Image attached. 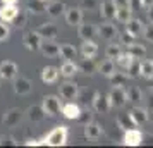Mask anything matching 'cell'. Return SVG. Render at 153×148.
Listing matches in <instances>:
<instances>
[{"instance_id":"6da1fadb","label":"cell","mask_w":153,"mask_h":148,"mask_svg":"<svg viewBox=\"0 0 153 148\" xmlns=\"http://www.w3.org/2000/svg\"><path fill=\"white\" fill-rule=\"evenodd\" d=\"M67 136H69V127L60 124V126L53 127L43 138V145H48V147H64L67 143Z\"/></svg>"},{"instance_id":"7a4b0ae2","label":"cell","mask_w":153,"mask_h":148,"mask_svg":"<svg viewBox=\"0 0 153 148\" xmlns=\"http://www.w3.org/2000/svg\"><path fill=\"white\" fill-rule=\"evenodd\" d=\"M42 107L48 117H55L57 114L60 112V109H62V100L59 97H55V95H45L43 102H42Z\"/></svg>"},{"instance_id":"3957f363","label":"cell","mask_w":153,"mask_h":148,"mask_svg":"<svg viewBox=\"0 0 153 148\" xmlns=\"http://www.w3.org/2000/svg\"><path fill=\"white\" fill-rule=\"evenodd\" d=\"M108 102H110V107H115V109L124 107L127 103V91L124 86H114L108 95Z\"/></svg>"},{"instance_id":"277c9868","label":"cell","mask_w":153,"mask_h":148,"mask_svg":"<svg viewBox=\"0 0 153 148\" xmlns=\"http://www.w3.org/2000/svg\"><path fill=\"white\" fill-rule=\"evenodd\" d=\"M122 143H124L126 147H139V145L143 143V133H141L139 129H136V127L126 129Z\"/></svg>"},{"instance_id":"5b68a950","label":"cell","mask_w":153,"mask_h":148,"mask_svg":"<svg viewBox=\"0 0 153 148\" xmlns=\"http://www.w3.org/2000/svg\"><path fill=\"white\" fill-rule=\"evenodd\" d=\"M91 105L95 109V112L98 114H107L110 110V102H108V97H105L103 93L95 91L93 95V100H91Z\"/></svg>"},{"instance_id":"8992f818","label":"cell","mask_w":153,"mask_h":148,"mask_svg":"<svg viewBox=\"0 0 153 148\" xmlns=\"http://www.w3.org/2000/svg\"><path fill=\"white\" fill-rule=\"evenodd\" d=\"M59 90H60V97L64 100H69V102L76 100L77 95H79V86L74 81H65V83H62V85L59 86Z\"/></svg>"},{"instance_id":"52a82bcc","label":"cell","mask_w":153,"mask_h":148,"mask_svg":"<svg viewBox=\"0 0 153 148\" xmlns=\"http://www.w3.org/2000/svg\"><path fill=\"white\" fill-rule=\"evenodd\" d=\"M21 119H22V112L19 110V109L12 107V109H9L7 112L4 114V117H2V124H4L5 127H16V126H19Z\"/></svg>"},{"instance_id":"ba28073f","label":"cell","mask_w":153,"mask_h":148,"mask_svg":"<svg viewBox=\"0 0 153 148\" xmlns=\"http://www.w3.org/2000/svg\"><path fill=\"white\" fill-rule=\"evenodd\" d=\"M17 64L12 62V60H4L0 62V78L5 79V81H12V79L17 76Z\"/></svg>"},{"instance_id":"9c48e42d","label":"cell","mask_w":153,"mask_h":148,"mask_svg":"<svg viewBox=\"0 0 153 148\" xmlns=\"http://www.w3.org/2000/svg\"><path fill=\"white\" fill-rule=\"evenodd\" d=\"M12 81H14V83H12V86H14L16 95H29V93H31V90H33V83H31L28 78L16 76Z\"/></svg>"},{"instance_id":"30bf717a","label":"cell","mask_w":153,"mask_h":148,"mask_svg":"<svg viewBox=\"0 0 153 148\" xmlns=\"http://www.w3.org/2000/svg\"><path fill=\"white\" fill-rule=\"evenodd\" d=\"M98 36H102L107 42H114L119 36V29L115 28V24H112V22H103V24L98 26Z\"/></svg>"},{"instance_id":"8fae6325","label":"cell","mask_w":153,"mask_h":148,"mask_svg":"<svg viewBox=\"0 0 153 148\" xmlns=\"http://www.w3.org/2000/svg\"><path fill=\"white\" fill-rule=\"evenodd\" d=\"M42 36L38 35L36 31H28V33H24L22 36V43H24V47L31 52H35V50H40V45H42Z\"/></svg>"},{"instance_id":"7c38bea8","label":"cell","mask_w":153,"mask_h":148,"mask_svg":"<svg viewBox=\"0 0 153 148\" xmlns=\"http://www.w3.org/2000/svg\"><path fill=\"white\" fill-rule=\"evenodd\" d=\"M77 35L81 40H93L95 36H98V26L91 22H81L77 26Z\"/></svg>"},{"instance_id":"4fadbf2b","label":"cell","mask_w":153,"mask_h":148,"mask_svg":"<svg viewBox=\"0 0 153 148\" xmlns=\"http://www.w3.org/2000/svg\"><path fill=\"white\" fill-rule=\"evenodd\" d=\"M64 17H65V22H67L69 26H79V24L83 22V10L79 7L65 9Z\"/></svg>"},{"instance_id":"5bb4252c","label":"cell","mask_w":153,"mask_h":148,"mask_svg":"<svg viewBox=\"0 0 153 148\" xmlns=\"http://www.w3.org/2000/svg\"><path fill=\"white\" fill-rule=\"evenodd\" d=\"M36 33L42 36V40H55V36L59 35V28L53 22H45L36 28Z\"/></svg>"},{"instance_id":"9a60e30c","label":"cell","mask_w":153,"mask_h":148,"mask_svg":"<svg viewBox=\"0 0 153 148\" xmlns=\"http://www.w3.org/2000/svg\"><path fill=\"white\" fill-rule=\"evenodd\" d=\"M84 136L88 140H100L103 136V127H102V124H98L95 120L84 124Z\"/></svg>"},{"instance_id":"2e32d148","label":"cell","mask_w":153,"mask_h":148,"mask_svg":"<svg viewBox=\"0 0 153 148\" xmlns=\"http://www.w3.org/2000/svg\"><path fill=\"white\" fill-rule=\"evenodd\" d=\"M40 52L45 57H59L60 54V45L55 43L53 40H43L40 45Z\"/></svg>"},{"instance_id":"e0dca14e","label":"cell","mask_w":153,"mask_h":148,"mask_svg":"<svg viewBox=\"0 0 153 148\" xmlns=\"http://www.w3.org/2000/svg\"><path fill=\"white\" fill-rule=\"evenodd\" d=\"M19 12V9L16 4H4L0 7V21L4 22H12V19L16 17V14Z\"/></svg>"},{"instance_id":"ac0fdd59","label":"cell","mask_w":153,"mask_h":148,"mask_svg":"<svg viewBox=\"0 0 153 148\" xmlns=\"http://www.w3.org/2000/svg\"><path fill=\"white\" fill-rule=\"evenodd\" d=\"M62 115L65 117V119H71V120H76L77 117H79V114H81V109H79V105L77 103H74V102H67L65 105H62Z\"/></svg>"},{"instance_id":"d6986e66","label":"cell","mask_w":153,"mask_h":148,"mask_svg":"<svg viewBox=\"0 0 153 148\" xmlns=\"http://www.w3.org/2000/svg\"><path fill=\"white\" fill-rule=\"evenodd\" d=\"M64 12H65V5H64L60 0H53V2H50L48 5H47V14L52 19H57V17L64 16Z\"/></svg>"},{"instance_id":"ffe728a7","label":"cell","mask_w":153,"mask_h":148,"mask_svg":"<svg viewBox=\"0 0 153 148\" xmlns=\"http://www.w3.org/2000/svg\"><path fill=\"white\" fill-rule=\"evenodd\" d=\"M102 16H103L105 19H115V12H117V4L114 2V0H103L102 2Z\"/></svg>"},{"instance_id":"44dd1931","label":"cell","mask_w":153,"mask_h":148,"mask_svg":"<svg viewBox=\"0 0 153 148\" xmlns=\"http://www.w3.org/2000/svg\"><path fill=\"white\" fill-rule=\"evenodd\" d=\"M59 78V69L53 67V65H47L42 69V81L47 83V85H53Z\"/></svg>"},{"instance_id":"7402d4cb","label":"cell","mask_w":153,"mask_h":148,"mask_svg":"<svg viewBox=\"0 0 153 148\" xmlns=\"http://www.w3.org/2000/svg\"><path fill=\"white\" fill-rule=\"evenodd\" d=\"M117 126L122 131H126V129H131V127H138V124L132 119L131 112H126V114H119L117 115Z\"/></svg>"},{"instance_id":"603a6c76","label":"cell","mask_w":153,"mask_h":148,"mask_svg":"<svg viewBox=\"0 0 153 148\" xmlns=\"http://www.w3.org/2000/svg\"><path fill=\"white\" fill-rule=\"evenodd\" d=\"M26 115H28V119L31 120V122H42L43 119H45V110H43L42 105H31L28 109V112H26Z\"/></svg>"},{"instance_id":"cb8c5ba5","label":"cell","mask_w":153,"mask_h":148,"mask_svg":"<svg viewBox=\"0 0 153 148\" xmlns=\"http://www.w3.org/2000/svg\"><path fill=\"white\" fill-rule=\"evenodd\" d=\"M98 54V45L93 40H83V45H81V55L88 57V59H93L97 57Z\"/></svg>"},{"instance_id":"d4e9b609","label":"cell","mask_w":153,"mask_h":148,"mask_svg":"<svg viewBox=\"0 0 153 148\" xmlns=\"http://www.w3.org/2000/svg\"><path fill=\"white\" fill-rule=\"evenodd\" d=\"M59 72L62 74L64 78H74L77 74V64L74 62V60H64V64L60 65V69H59Z\"/></svg>"},{"instance_id":"484cf974","label":"cell","mask_w":153,"mask_h":148,"mask_svg":"<svg viewBox=\"0 0 153 148\" xmlns=\"http://www.w3.org/2000/svg\"><path fill=\"white\" fill-rule=\"evenodd\" d=\"M139 76L145 79L153 78V59H141L139 60Z\"/></svg>"},{"instance_id":"4316f807","label":"cell","mask_w":153,"mask_h":148,"mask_svg":"<svg viewBox=\"0 0 153 148\" xmlns=\"http://www.w3.org/2000/svg\"><path fill=\"white\" fill-rule=\"evenodd\" d=\"M131 115H132V119L136 120V124H145L146 120L150 119V115H148V109H143V107H132L131 109Z\"/></svg>"},{"instance_id":"83f0119b","label":"cell","mask_w":153,"mask_h":148,"mask_svg":"<svg viewBox=\"0 0 153 148\" xmlns=\"http://www.w3.org/2000/svg\"><path fill=\"white\" fill-rule=\"evenodd\" d=\"M77 71L79 72H83L86 76H91L95 71H97V65L93 62V59H88V57H83L81 59V62L77 64Z\"/></svg>"},{"instance_id":"f1b7e54d","label":"cell","mask_w":153,"mask_h":148,"mask_svg":"<svg viewBox=\"0 0 153 148\" xmlns=\"http://www.w3.org/2000/svg\"><path fill=\"white\" fill-rule=\"evenodd\" d=\"M98 71H100V74H103L105 78H110L112 74L115 72V64H114V59H105V60H102L100 62V65H98Z\"/></svg>"},{"instance_id":"f546056e","label":"cell","mask_w":153,"mask_h":148,"mask_svg":"<svg viewBox=\"0 0 153 148\" xmlns=\"http://www.w3.org/2000/svg\"><path fill=\"white\" fill-rule=\"evenodd\" d=\"M59 55L62 57L64 60H74L77 57V50L74 45H71V43H62L60 45V54Z\"/></svg>"},{"instance_id":"4dcf8cb0","label":"cell","mask_w":153,"mask_h":148,"mask_svg":"<svg viewBox=\"0 0 153 148\" xmlns=\"http://www.w3.org/2000/svg\"><path fill=\"white\" fill-rule=\"evenodd\" d=\"M127 52L131 54L136 60H141V59H145L146 57V48H145V45H141V43H136V42H132L131 45H127Z\"/></svg>"},{"instance_id":"1f68e13d","label":"cell","mask_w":153,"mask_h":148,"mask_svg":"<svg viewBox=\"0 0 153 148\" xmlns=\"http://www.w3.org/2000/svg\"><path fill=\"white\" fill-rule=\"evenodd\" d=\"M126 31H129L134 36H139L143 33V22L139 19H136V17H131L129 21L126 22Z\"/></svg>"},{"instance_id":"d6a6232c","label":"cell","mask_w":153,"mask_h":148,"mask_svg":"<svg viewBox=\"0 0 153 148\" xmlns=\"http://www.w3.org/2000/svg\"><path fill=\"white\" fill-rule=\"evenodd\" d=\"M131 5H117V12H115V19L119 22H127L131 19Z\"/></svg>"},{"instance_id":"836d02e7","label":"cell","mask_w":153,"mask_h":148,"mask_svg":"<svg viewBox=\"0 0 153 148\" xmlns=\"http://www.w3.org/2000/svg\"><path fill=\"white\" fill-rule=\"evenodd\" d=\"M28 10L33 12V14H45L47 12V2H43V0H29Z\"/></svg>"},{"instance_id":"e575fe53","label":"cell","mask_w":153,"mask_h":148,"mask_svg":"<svg viewBox=\"0 0 153 148\" xmlns=\"http://www.w3.org/2000/svg\"><path fill=\"white\" fill-rule=\"evenodd\" d=\"M134 60H136V59H134L129 52H126V54H122V52H120V54H119V57L115 59V62L119 64V67H122V69H126V71L131 67Z\"/></svg>"},{"instance_id":"d590c367","label":"cell","mask_w":153,"mask_h":148,"mask_svg":"<svg viewBox=\"0 0 153 148\" xmlns=\"http://www.w3.org/2000/svg\"><path fill=\"white\" fill-rule=\"evenodd\" d=\"M126 91H127V102L136 103V105L139 102H143V93L138 86H129V90H126Z\"/></svg>"},{"instance_id":"8d00e7d4","label":"cell","mask_w":153,"mask_h":148,"mask_svg":"<svg viewBox=\"0 0 153 148\" xmlns=\"http://www.w3.org/2000/svg\"><path fill=\"white\" fill-rule=\"evenodd\" d=\"M127 74L126 72H120V71H115L114 74H112L110 78V81H112V86H124L126 85V81H127Z\"/></svg>"},{"instance_id":"74e56055","label":"cell","mask_w":153,"mask_h":148,"mask_svg":"<svg viewBox=\"0 0 153 148\" xmlns=\"http://www.w3.org/2000/svg\"><path fill=\"white\" fill-rule=\"evenodd\" d=\"M120 47H122L120 43H110V45L105 48V55L108 57V59H117L119 54L122 52V50H120Z\"/></svg>"},{"instance_id":"f35d334b","label":"cell","mask_w":153,"mask_h":148,"mask_svg":"<svg viewBox=\"0 0 153 148\" xmlns=\"http://www.w3.org/2000/svg\"><path fill=\"white\" fill-rule=\"evenodd\" d=\"M26 22H28V12H26V10H19V12L16 14V17L12 19V24L17 26V28H24Z\"/></svg>"},{"instance_id":"ab89813d","label":"cell","mask_w":153,"mask_h":148,"mask_svg":"<svg viewBox=\"0 0 153 148\" xmlns=\"http://www.w3.org/2000/svg\"><path fill=\"white\" fill-rule=\"evenodd\" d=\"M119 43H120V45H124V47H127V45H131L132 42H134V38H136V36L134 35H131V33H129V31H124V33H119Z\"/></svg>"},{"instance_id":"60d3db41","label":"cell","mask_w":153,"mask_h":148,"mask_svg":"<svg viewBox=\"0 0 153 148\" xmlns=\"http://www.w3.org/2000/svg\"><path fill=\"white\" fill-rule=\"evenodd\" d=\"M9 36H10V28L7 26V22L0 21V42L9 40Z\"/></svg>"},{"instance_id":"b9f144b4","label":"cell","mask_w":153,"mask_h":148,"mask_svg":"<svg viewBox=\"0 0 153 148\" xmlns=\"http://www.w3.org/2000/svg\"><path fill=\"white\" fill-rule=\"evenodd\" d=\"M77 122H81V124H88V122H91V120H93V114H91V110H81V114H79V117H77Z\"/></svg>"},{"instance_id":"7bdbcfd3","label":"cell","mask_w":153,"mask_h":148,"mask_svg":"<svg viewBox=\"0 0 153 148\" xmlns=\"http://www.w3.org/2000/svg\"><path fill=\"white\" fill-rule=\"evenodd\" d=\"M143 38H145L146 42H152L153 43V22H150V24H146V26H143Z\"/></svg>"},{"instance_id":"ee69618b","label":"cell","mask_w":153,"mask_h":148,"mask_svg":"<svg viewBox=\"0 0 153 148\" xmlns=\"http://www.w3.org/2000/svg\"><path fill=\"white\" fill-rule=\"evenodd\" d=\"M97 4H98V0H81V9L93 10V9H97Z\"/></svg>"},{"instance_id":"f6af8a7d","label":"cell","mask_w":153,"mask_h":148,"mask_svg":"<svg viewBox=\"0 0 153 148\" xmlns=\"http://www.w3.org/2000/svg\"><path fill=\"white\" fill-rule=\"evenodd\" d=\"M127 71H129V74H127L129 78H138V76H139V62H138V60H134L132 65Z\"/></svg>"},{"instance_id":"bcb514c9","label":"cell","mask_w":153,"mask_h":148,"mask_svg":"<svg viewBox=\"0 0 153 148\" xmlns=\"http://www.w3.org/2000/svg\"><path fill=\"white\" fill-rule=\"evenodd\" d=\"M138 2H139V9H145V10L153 5V0H138Z\"/></svg>"},{"instance_id":"7dc6e473","label":"cell","mask_w":153,"mask_h":148,"mask_svg":"<svg viewBox=\"0 0 153 148\" xmlns=\"http://www.w3.org/2000/svg\"><path fill=\"white\" fill-rule=\"evenodd\" d=\"M146 103H148V109H153V88L150 90V93L146 95Z\"/></svg>"},{"instance_id":"c3c4849f","label":"cell","mask_w":153,"mask_h":148,"mask_svg":"<svg viewBox=\"0 0 153 148\" xmlns=\"http://www.w3.org/2000/svg\"><path fill=\"white\" fill-rule=\"evenodd\" d=\"M26 145L28 147H38V145H43V140H28Z\"/></svg>"},{"instance_id":"681fc988","label":"cell","mask_w":153,"mask_h":148,"mask_svg":"<svg viewBox=\"0 0 153 148\" xmlns=\"http://www.w3.org/2000/svg\"><path fill=\"white\" fill-rule=\"evenodd\" d=\"M146 16H148L150 22H153V5H152V7H148V9H146Z\"/></svg>"},{"instance_id":"f907efd6","label":"cell","mask_w":153,"mask_h":148,"mask_svg":"<svg viewBox=\"0 0 153 148\" xmlns=\"http://www.w3.org/2000/svg\"><path fill=\"white\" fill-rule=\"evenodd\" d=\"M117 5H131V0H114Z\"/></svg>"},{"instance_id":"816d5d0a","label":"cell","mask_w":153,"mask_h":148,"mask_svg":"<svg viewBox=\"0 0 153 148\" xmlns=\"http://www.w3.org/2000/svg\"><path fill=\"white\" fill-rule=\"evenodd\" d=\"M17 0H2V4H16Z\"/></svg>"},{"instance_id":"f5cc1de1","label":"cell","mask_w":153,"mask_h":148,"mask_svg":"<svg viewBox=\"0 0 153 148\" xmlns=\"http://www.w3.org/2000/svg\"><path fill=\"white\" fill-rule=\"evenodd\" d=\"M43 2H50V0H43Z\"/></svg>"},{"instance_id":"db71d44e","label":"cell","mask_w":153,"mask_h":148,"mask_svg":"<svg viewBox=\"0 0 153 148\" xmlns=\"http://www.w3.org/2000/svg\"><path fill=\"white\" fill-rule=\"evenodd\" d=\"M0 81H2V78H0Z\"/></svg>"}]
</instances>
